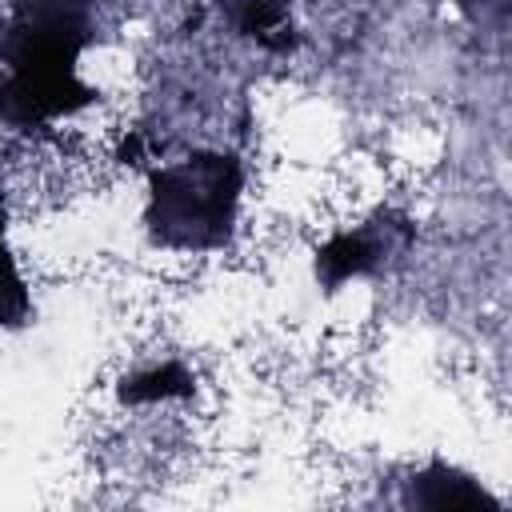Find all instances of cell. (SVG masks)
<instances>
[{"label": "cell", "instance_id": "1", "mask_svg": "<svg viewBox=\"0 0 512 512\" xmlns=\"http://www.w3.org/2000/svg\"><path fill=\"white\" fill-rule=\"evenodd\" d=\"M96 0H20L0 28V124L40 128L96 92L76 60L96 44Z\"/></svg>", "mask_w": 512, "mask_h": 512}, {"label": "cell", "instance_id": "2", "mask_svg": "<svg viewBox=\"0 0 512 512\" xmlns=\"http://www.w3.org/2000/svg\"><path fill=\"white\" fill-rule=\"evenodd\" d=\"M244 168L228 152H192L148 176L144 228L172 252H216L236 232Z\"/></svg>", "mask_w": 512, "mask_h": 512}, {"label": "cell", "instance_id": "3", "mask_svg": "<svg viewBox=\"0 0 512 512\" xmlns=\"http://www.w3.org/2000/svg\"><path fill=\"white\" fill-rule=\"evenodd\" d=\"M412 236L416 228L408 224V216L380 208L316 248V276L324 288H344L348 280L380 276L412 248Z\"/></svg>", "mask_w": 512, "mask_h": 512}, {"label": "cell", "instance_id": "4", "mask_svg": "<svg viewBox=\"0 0 512 512\" xmlns=\"http://www.w3.org/2000/svg\"><path fill=\"white\" fill-rule=\"evenodd\" d=\"M404 504H420V508H476V504H492V496L472 476H464L460 468H452L444 460H432L424 472H416L408 480Z\"/></svg>", "mask_w": 512, "mask_h": 512}, {"label": "cell", "instance_id": "5", "mask_svg": "<svg viewBox=\"0 0 512 512\" xmlns=\"http://www.w3.org/2000/svg\"><path fill=\"white\" fill-rule=\"evenodd\" d=\"M224 4V16L228 24L256 40L260 48L268 52H288L292 48V20H288V8L292 0H220Z\"/></svg>", "mask_w": 512, "mask_h": 512}, {"label": "cell", "instance_id": "6", "mask_svg": "<svg viewBox=\"0 0 512 512\" xmlns=\"http://www.w3.org/2000/svg\"><path fill=\"white\" fill-rule=\"evenodd\" d=\"M120 396L128 404H156V400H172V396H192V376L180 364H160L152 372L124 380Z\"/></svg>", "mask_w": 512, "mask_h": 512}, {"label": "cell", "instance_id": "7", "mask_svg": "<svg viewBox=\"0 0 512 512\" xmlns=\"http://www.w3.org/2000/svg\"><path fill=\"white\" fill-rule=\"evenodd\" d=\"M28 312H32V300H28V288L20 280L16 256L4 240V220H0V324H24Z\"/></svg>", "mask_w": 512, "mask_h": 512}, {"label": "cell", "instance_id": "8", "mask_svg": "<svg viewBox=\"0 0 512 512\" xmlns=\"http://www.w3.org/2000/svg\"><path fill=\"white\" fill-rule=\"evenodd\" d=\"M456 8L464 12L468 24L476 28H504L508 24V12H512V0H456Z\"/></svg>", "mask_w": 512, "mask_h": 512}]
</instances>
